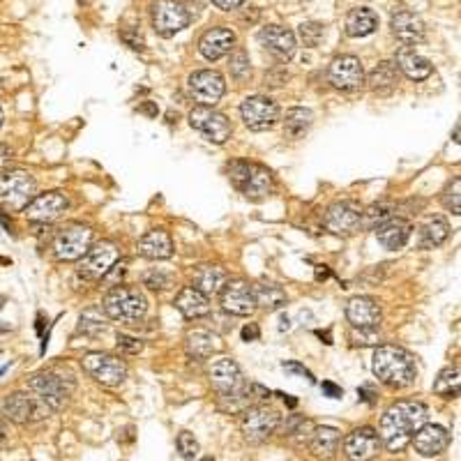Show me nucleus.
<instances>
[{
  "label": "nucleus",
  "mask_w": 461,
  "mask_h": 461,
  "mask_svg": "<svg viewBox=\"0 0 461 461\" xmlns=\"http://www.w3.org/2000/svg\"><path fill=\"white\" fill-rule=\"evenodd\" d=\"M189 90H192L194 100L199 102L201 107H215V104L224 97L226 83H224V76L219 72L199 69L189 76Z\"/></svg>",
  "instance_id": "dca6fc26"
},
{
  "label": "nucleus",
  "mask_w": 461,
  "mask_h": 461,
  "mask_svg": "<svg viewBox=\"0 0 461 461\" xmlns=\"http://www.w3.org/2000/svg\"><path fill=\"white\" fill-rule=\"evenodd\" d=\"M380 450V438L378 431L372 427H360V429L351 431L344 440V452L351 461H369L374 459Z\"/></svg>",
  "instance_id": "aec40b11"
},
{
  "label": "nucleus",
  "mask_w": 461,
  "mask_h": 461,
  "mask_svg": "<svg viewBox=\"0 0 461 461\" xmlns=\"http://www.w3.org/2000/svg\"><path fill=\"white\" fill-rule=\"evenodd\" d=\"M226 281L228 275L222 266H201L194 272V288H199L203 295H217Z\"/></svg>",
  "instance_id": "473e14b6"
},
{
  "label": "nucleus",
  "mask_w": 461,
  "mask_h": 461,
  "mask_svg": "<svg viewBox=\"0 0 461 461\" xmlns=\"http://www.w3.org/2000/svg\"><path fill=\"white\" fill-rule=\"evenodd\" d=\"M8 440H10V427L0 420V445H5Z\"/></svg>",
  "instance_id": "13d9d810"
},
{
  "label": "nucleus",
  "mask_w": 461,
  "mask_h": 461,
  "mask_svg": "<svg viewBox=\"0 0 461 461\" xmlns=\"http://www.w3.org/2000/svg\"><path fill=\"white\" fill-rule=\"evenodd\" d=\"M328 76H330V83L334 88L353 92L360 90L362 83H365V67H362V63L355 56H337L330 63Z\"/></svg>",
  "instance_id": "2eb2a0df"
},
{
  "label": "nucleus",
  "mask_w": 461,
  "mask_h": 461,
  "mask_svg": "<svg viewBox=\"0 0 461 461\" xmlns=\"http://www.w3.org/2000/svg\"><path fill=\"white\" fill-rule=\"evenodd\" d=\"M171 281H173V277L160 268L150 270V272H146V277H143V284L148 288H153V291H164V288L171 286Z\"/></svg>",
  "instance_id": "a18cd8bd"
},
{
  "label": "nucleus",
  "mask_w": 461,
  "mask_h": 461,
  "mask_svg": "<svg viewBox=\"0 0 461 461\" xmlns=\"http://www.w3.org/2000/svg\"><path fill=\"white\" fill-rule=\"evenodd\" d=\"M240 114H242V120H245V125L252 131L272 129L275 122L279 120V107H277V102L263 95L247 97L240 107Z\"/></svg>",
  "instance_id": "ddd939ff"
},
{
  "label": "nucleus",
  "mask_w": 461,
  "mask_h": 461,
  "mask_svg": "<svg viewBox=\"0 0 461 461\" xmlns=\"http://www.w3.org/2000/svg\"><path fill=\"white\" fill-rule=\"evenodd\" d=\"M224 312L233 316H252L256 312L254 288L245 279H228L219 291Z\"/></svg>",
  "instance_id": "4468645a"
},
{
  "label": "nucleus",
  "mask_w": 461,
  "mask_h": 461,
  "mask_svg": "<svg viewBox=\"0 0 461 461\" xmlns=\"http://www.w3.org/2000/svg\"><path fill=\"white\" fill-rule=\"evenodd\" d=\"M118 351L127 355H138L143 351V344L134 337H127V334H118Z\"/></svg>",
  "instance_id": "09e8293b"
},
{
  "label": "nucleus",
  "mask_w": 461,
  "mask_h": 461,
  "mask_svg": "<svg viewBox=\"0 0 461 461\" xmlns=\"http://www.w3.org/2000/svg\"><path fill=\"white\" fill-rule=\"evenodd\" d=\"M118 256H120V252H118L116 242L111 240H102L97 242V245H90V249L81 259V266H78V275L90 281L102 279V277L116 266Z\"/></svg>",
  "instance_id": "9b49d317"
},
{
  "label": "nucleus",
  "mask_w": 461,
  "mask_h": 461,
  "mask_svg": "<svg viewBox=\"0 0 461 461\" xmlns=\"http://www.w3.org/2000/svg\"><path fill=\"white\" fill-rule=\"evenodd\" d=\"M275 192V175L272 171H268L261 164H249V178L247 184L242 189V194L252 201H261Z\"/></svg>",
  "instance_id": "cd10ccee"
},
{
  "label": "nucleus",
  "mask_w": 461,
  "mask_h": 461,
  "mask_svg": "<svg viewBox=\"0 0 461 461\" xmlns=\"http://www.w3.org/2000/svg\"><path fill=\"white\" fill-rule=\"evenodd\" d=\"M228 72L235 81H245L252 74V63H249V56L245 49H235L228 58Z\"/></svg>",
  "instance_id": "a19ab883"
},
{
  "label": "nucleus",
  "mask_w": 461,
  "mask_h": 461,
  "mask_svg": "<svg viewBox=\"0 0 461 461\" xmlns=\"http://www.w3.org/2000/svg\"><path fill=\"white\" fill-rule=\"evenodd\" d=\"M72 387H74V383H65L54 372H39L28 380V392L42 401L44 406H49L51 411H61L67 404Z\"/></svg>",
  "instance_id": "0eeeda50"
},
{
  "label": "nucleus",
  "mask_w": 461,
  "mask_h": 461,
  "mask_svg": "<svg viewBox=\"0 0 461 461\" xmlns=\"http://www.w3.org/2000/svg\"><path fill=\"white\" fill-rule=\"evenodd\" d=\"M252 288H254L256 307L268 309V312H277V309H281L286 305V293H284V288H281V286H277V284H256Z\"/></svg>",
  "instance_id": "c9c22d12"
},
{
  "label": "nucleus",
  "mask_w": 461,
  "mask_h": 461,
  "mask_svg": "<svg viewBox=\"0 0 461 461\" xmlns=\"http://www.w3.org/2000/svg\"><path fill=\"white\" fill-rule=\"evenodd\" d=\"M189 21H192V17L178 0H157L153 5V28L157 35L173 37L187 28Z\"/></svg>",
  "instance_id": "9d476101"
},
{
  "label": "nucleus",
  "mask_w": 461,
  "mask_h": 461,
  "mask_svg": "<svg viewBox=\"0 0 461 461\" xmlns=\"http://www.w3.org/2000/svg\"><path fill=\"white\" fill-rule=\"evenodd\" d=\"M189 125L201 131L203 136L208 138V141L217 143V146H222V143H226L231 138V122L228 118L219 114L215 107H194L192 114H189Z\"/></svg>",
  "instance_id": "1a4fd4ad"
},
{
  "label": "nucleus",
  "mask_w": 461,
  "mask_h": 461,
  "mask_svg": "<svg viewBox=\"0 0 461 461\" xmlns=\"http://www.w3.org/2000/svg\"><path fill=\"white\" fill-rule=\"evenodd\" d=\"M247 0H213V5H217L219 10H224V12H231V10H238V8H242Z\"/></svg>",
  "instance_id": "5fc2aeb1"
},
{
  "label": "nucleus",
  "mask_w": 461,
  "mask_h": 461,
  "mask_svg": "<svg viewBox=\"0 0 461 461\" xmlns=\"http://www.w3.org/2000/svg\"><path fill=\"white\" fill-rule=\"evenodd\" d=\"M312 122H314V116L309 109H302V107L288 109L286 118H284V134L288 138H300L309 127H312Z\"/></svg>",
  "instance_id": "e433bc0d"
},
{
  "label": "nucleus",
  "mask_w": 461,
  "mask_h": 461,
  "mask_svg": "<svg viewBox=\"0 0 461 461\" xmlns=\"http://www.w3.org/2000/svg\"><path fill=\"white\" fill-rule=\"evenodd\" d=\"M392 217V206H387V203H374V206H369L362 210L360 215V226L372 231V228H378L380 224L387 222Z\"/></svg>",
  "instance_id": "ea45409f"
},
{
  "label": "nucleus",
  "mask_w": 461,
  "mask_h": 461,
  "mask_svg": "<svg viewBox=\"0 0 461 461\" xmlns=\"http://www.w3.org/2000/svg\"><path fill=\"white\" fill-rule=\"evenodd\" d=\"M235 46V32L228 28H213L201 37L199 51L206 61H219L226 54H231Z\"/></svg>",
  "instance_id": "b1692460"
},
{
  "label": "nucleus",
  "mask_w": 461,
  "mask_h": 461,
  "mask_svg": "<svg viewBox=\"0 0 461 461\" xmlns=\"http://www.w3.org/2000/svg\"><path fill=\"white\" fill-rule=\"evenodd\" d=\"M380 332L378 328H353L351 330V341L355 346H376L380 344Z\"/></svg>",
  "instance_id": "79ce46f5"
},
{
  "label": "nucleus",
  "mask_w": 461,
  "mask_h": 461,
  "mask_svg": "<svg viewBox=\"0 0 461 461\" xmlns=\"http://www.w3.org/2000/svg\"><path fill=\"white\" fill-rule=\"evenodd\" d=\"M104 312L109 319L120 323H136L148 312V300L134 286H114L104 295Z\"/></svg>",
  "instance_id": "7ed1b4c3"
},
{
  "label": "nucleus",
  "mask_w": 461,
  "mask_h": 461,
  "mask_svg": "<svg viewBox=\"0 0 461 461\" xmlns=\"http://www.w3.org/2000/svg\"><path fill=\"white\" fill-rule=\"evenodd\" d=\"M411 443L415 445V450L422 454V457H438V454L445 452L447 445H450V433H447L445 427L425 422L413 433Z\"/></svg>",
  "instance_id": "412c9836"
},
{
  "label": "nucleus",
  "mask_w": 461,
  "mask_h": 461,
  "mask_svg": "<svg viewBox=\"0 0 461 461\" xmlns=\"http://www.w3.org/2000/svg\"><path fill=\"white\" fill-rule=\"evenodd\" d=\"M247 178H249V162H231L228 164V180L233 184L238 192H242L247 184Z\"/></svg>",
  "instance_id": "37998d69"
},
{
  "label": "nucleus",
  "mask_w": 461,
  "mask_h": 461,
  "mask_svg": "<svg viewBox=\"0 0 461 461\" xmlns=\"http://www.w3.org/2000/svg\"><path fill=\"white\" fill-rule=\"evenodd\" d=\"M37 196V184L25 171H10L0 178V203L10 213H23L25 206Z\"/></svg>",
  "instance_id": "20e7f679"
},
{
  "label": "nucleus",
  "mask_w": 461,
  "mask_h": 461,
  "mask_svg": "<svg viewBox=\"0 0 461 461\" xmlns=\"http://www.w3.org/2000/svg\"><path fill=\"white\" fill-rule=\"evenodd\" d=\"M3 120H5V116H3V109H0V127H3Z\"/></svg>",
  "instance_id": "0e129e2a"
},
{
  "label": "nucleus",
  "mask_w": 461,
  "mask_h": 461,
  "mask_svg": "<svg viewBox=\"0 0 461 461\" xmlns=\"http://www.w3.org/2000/svg\"><path fill=\"white\" fill-rule=\"evenodd\" d=\"M175 445H178V452H180L182 459H194L196 454H199V440H196L194 433H189V431L178 433Z\"/></svg>",
  "instance_id": "c03bdc74"
},
{
  "label": "nucleus",
  "mask_w": 461,
  "mask_h": 461,
  "mask_svg": "<svg viewBox=\"0 0 461 461\" xmlns=\"http://www.w3.org/2000/svg\"><path fill=\"white\" fill-rule=\"evenodd\" d=\"M300 37L305 46H319V42L323 39V25L316 21H307L300 25Z\"/></svg>",
  "instance_id": "de8ad7c7"
},
{
  "label": "nucleus",
  "mask_w": 461,
  "mask_h": 461,
  "mask_svg": "<svg viewBox=\"0 0 461 461\" xmlns=\"http://www.w3.org/2000/svg\"><path fill=\"white\" fill-rule=\"evenodd\" d=\"M374 374L380 383L390 387H408L418 378V367L415 358L406 348L394 344H380L374 353Z\"/></svg>",
  "instance_id": "f03ea898"
},
{
  "label": "nucleus",
  "mask_w": 461,
  "mask_h": 461,
  "mask_svg": "<svg viewBox=\"0 0 461 461\" xmlns=\"http://www.w3.org/2000/svg\"><path fill=\"white\" fill-rule=\"evenodd\" d=\"M201 461H215L213 457H206V459H201Z\"/></svg>",
  "instance_id": "69168bd1"
},
{
  "label": "nucleus",
  "mask_w": 461,
  "mask_h": 461,
  "mask_svg": "<svg viewBox=\"0 0 461 461\" xmlns=\"http://www.w3.org/2000/svg\"><path fill=\"white\" fill-rule=\"evenodd\" d=\"M286 78H288V74L284 69L277 74V72H270V74H266V85H272V88H279L281 83H286Z\"/></svg>",
  "instance_id": "603ef678"
},
{
  "label": "nucleus",
  "mask_w": 461,
  "mask_h": 461,
  "mask_svg": "<svg viewBox=\"0 0 461 461\" xmlns=\"http://www.w3.org/2000/svg\"><path fill=\"white\" fill-rule=\"evenodd\" d=\"M184 348H187V355L194 360H206L213 353H219L222 341L217 334L208 332V330H194L187 334L184 339Z\"/></svg>",
  "instance_id": "7c9ffc66"
},
{
  "label": "nucleus",
  "mask_w": 461,
  "mask_h": 461,
  "mask_svg": "<svg viewBox=\"0 0 461 461\" xmlns=\"http://www.w3.org/2000/svg\"><path fill=\"white\" fill-rule=\"evenodd\" d=\"M92 245V228L83 224H69L54 235L51 249L58 261H78Z\"/></svg>",
  "instance_id": "39448f33"
},
{
  "label": "nucleus",
  "mask_w": 461,
  "mask_h": 461,
  "mask_svg": "<svg viewBox=\"0 0 461 461\" xmlns=\"http://www.w3.org/2000/svg\"><path fill=\"white\" fill-rule=\"evenodd\" d=\"M284 401H286V404H288V406H291V408H293L295 404H298V401H295L293 397H288V394H286V397H284Z\"/></svg>",
  "instance_id": "680f3d73"
},
{
  "label": "nucleus",
  "mask_w": 461,
  "mask_h": 461,
  "mask_svg": "<svg viewBox=\"0 0 461 461\" xmlns=\"http://www.w3.org/2000/svg\"><path fill=\"white\" fill-rule=\"evenodd\" d=\"M378 28V17L369 8H355L346 17V35L348 37H367Z\"/></svg>",
  "instance_id": "f704fd0d"
},
{
  "label": "nucleus",
  "mask_w": 461,
  "mask_h": 461,
  "mask_svg": "<svg viewBox=\"0 0 461 461\" xmlns=\"http://www.w3.org/2000/svg\"><path fill=\"white\" fill-rule=\"evenodd\" d=\"M394 65H397V69L404 72L411 81H425V78H429L433 72L431 63L420 56L413 46H401L397 51V63Z\"/></svg>",
  "instance_id": "bb28decb"
},
{
  "label": "nucleus",
  "mask_w": 461,
  "mask_h": 461,
  "mask_svg": "<svg viewBox=\"0 0 461 461\" xmlns=\"http://www.w3.org/2000/svg\"><path fill=\"white\" fill-rule=\"evenodd\" d=\"M323 392H328V397H332V399H339V397H341V390H339V387H337V385H332V383H328V380H325V383H323Z\"/></svg>",
  "instance_id": "4d7b16f0"
},
{
  "label": "nucleus",
  "mask_w": 461,
  "mask_h": 461,
  "mask_svg": "<svg viewBox=\"0 0 461 461\" xmlns=\"http://www.w3.org/2000/svg\"><path fill=\"white\" fill-rule=\"evenodd\" d=\"M450 235V226H447L445 219L440 217H433L422 226V247H438L443 245Z\"/></svg>",
  "instance_id": "58836bf2"
},
{
  "label": "nucleus",
  "mask_w": 461,
  "mask_h": 461,
  "mask_svg": "<svg viewBox=\"0 0 461 461\" xmlns=\"http://www.w3.org/2000/svg\"><path fill=\"white\" fill-rule=\"evenodd\" d=\"M208 378H210V385H213L222 397L224 394H238L242 392V387H245L238 362L231 358H217L210 362Z\"/></svg>",
  "instance_id": "a211bd4d"
},
{
  "label": "nucleus",
  "mask_w": 461,
  "mask_h": 461,
  "mask_svg": "<svg viewBox=\"0 0 461 461\" xmlns=\"http://www.w3.org/2000/svg\"><path fill=\"white\" fill-rule=\"evenodd\" d=\"M5 302H8V298H5V295H0V312L5 309Z\"/></svg>",
  "instance_id": "e2e57ef3"
},
{
  "label": "nucleus",
  "mask_w": 461,
  "mask_h": 461,
  "mask_svg": "<svg viewBox=\"0 0 461 461\" xmlns=\"http://www.w3.org/2000/svg\"><path fill=\"white\" fill-rule=\"evenodd\" d=\"M81 367L90 374L97 383L107 385V387H116L120 385L125 378H127V365L116 358V355L109 353H88L83 355Z\"/></svg>",
  "instance_id": "6e6552de"
},
{
  "label": "nucleus",
  "mask_w": 461,
  "mask_h": 461,
  "mask_svg": "<svg viewBox=\"0 0 461 461\" xmlns=\"http://www.w3.org/2000/svg\"><path fill=\"white\" fill-rule=\"evenodd\" d=\"M0 374H3V369H0Z\"/></svg>",
  "instance_id": "338daca9"
},
{
  "label": "nucleus",
  "mask_w": 461,
  "mask_h": 461,
  "mask_svg": "<svg viewBox=\"0 0 461 461\" xmlns=\"http://www.w3.org/2000/svg\"><path fill=\"white\" fill-rule=\"evenodd\" d=\"M328 277H330V270H328V266H316V279L323 281V279H328Z\"/></svg>",
  "instance_id": "bf43d9fd"
},
{
  "label": "nucleus",
  "mask_w": 461,
  "mask_h": 461,
  "mask_svg": "<svg viewBox=\"0 0 461 461\" xmlns=\"http://www.w3.org/2000/svg\"><path fill=\"white\" fill-rule=\"evenodd\" d=\"M411 222L401 219V217H390L387 222H383L376 231L378 242L385 249H401L411 238Z\"/></svg>",
  "instance_id": "c85d7f7f"
},
{
  "label": "nucleus",
  "mask_w": 461,
  "mask_h": 461,
  "mask_svg": "<svg viewBox=\"0 0 461 461\" xmlns=\"http://www.w3.org/2000/svg\"><path fill=\"white\" fill-rule=\"evenodd\" d=\"M367 83H369V88H372L374 92H378V95H390V92H394V88L399 85L397 65L387 63V61L378 63L376 67L369 72Z\"/></svg>",
  "instance_id": "2f4dec72"
},
{
  "label": "nucleus",
  "mask_w": 461,
  "mask_h": 461,
  "mask_svg": "<svg viewBox=\"0 0 461 461\" xmlns=\"http://www.w3.org/2000/svg\"><path fill=\"white\" fill-rule=\"evenodd\" d=\"M443 206L450 210L452 215H459L461 213V180H459V178L450 184V187L445 189Z\"/></svg>",
  "instance_id": "49530a36"
},
{
  "label": "nucleus",
  "mask_w": 461,
  "mask_h": 461,
  "mask_svg": "<svg viewBox=\"0 0 461 461\" xmlns=\"http://www.w3.org/2000/svg\"><path fill=\"white\" fill-rule=\"evenodd\" d=\"M346 319L353 328H378L383 312L380 305L369 295H355L346 305Z\"/></svg>",
  "instance_id": "4be33fe9"
},
{
  "label": "nucleus",
  "mask_w": 461,
  "mask_h": 461,
  "mask_svg": "<svg viewBox=\"0 0 461 461\" xmlns=\"http://www.w3.org/2000/svg\"><path fill=\"white\" fill-rule=\"evenodd\" d=\"M259 42L279 61H288L295 54V35L284 25H268L259 32Z\"/></svg>",
  "instance_id": "5701e85b"
},
{
  "label": "nucleus",
  "mask_w": 461,
  "mask_h": 461,
  "mask_svg": "<svg viewBox=\"0 0 461 461\" xmlns=\"http://www.w3.org/2000/svg\"><path fill=\"white\" fill-rule=\"evenodd\" d=\"M69 208V199L67 194L63 192H46V194H37L28 206H25V217L28 222L35 224H51L61 217L65 210Z\"/></svg>",
  "instance_id": "f3484780"
},
{
  "label": "nucleus",
  "mask_w": 461,
  "mask_h": 461,
  "mask_svg": "<svg viewBox=\"0 0 461 461\" xmlns=\"http://www.w3.org/2000/svg\"><path fill=\"white\" fill-rule=\"evenodd\" d=\"M392 32L406 46L418 44L425 39V21L411 10H399L392 14Z\"/></svg>",
  "instance_id": "393cba45"
},
{
  "label": "nucleus",
  "mask_w": 461,
  "mask_h": 461,
  "mask_svg": "<svg viewBox=\"0 0 461 461\" xmlns=\"http://www.w3.org/2000/svg\"><path fill=\"white\" fill-rule=\"evenodd\" d=\"M122 39L131 46V49H136V51H143V49H146V42H143V37H141V35L136 37V35H131L129 30H125V32H122Z\"/></svg>",
  "instance_id": "3c124183"
},
{
  "label": "nucleus",
  "mask_w": 461,
  "mask_h": 461,
  "mask_svg": "<svg viewBox=\"0 0 461 461\" xmlns=\"http://www.w3.org/2000/svg\"><path fill=\"white\" fill-rule=\"evenodd\" d=\"M242 341H256L261 337V330H259V325L256 323H249V325H245L242 328Z\"/></svg>",
  "instance_id": "864d4df0"
},
{
  "label": "nucleus",
  "mask_w": 461,
  "mask_h": 461,
  "mask_svg": "<svg viewBox=\"0 0 461 461\" xmlns=\"http://www.w3.org/2000/svg\"><path fill=\"white\" fill-rule=\"evenodd\" d=\"M12 157H14V153H12V148L10 146H5V143H0V175L8 171V167H10V162H12Z\"/></svg>",
  "instance_id": "8fccbe9b"
},
{
  "label": "nucleus",
  "mask_w": 461,
  "mask_h": 461,
  "mask_svg": "<svg viewBox=\"0 0 461 461\" xmlns=\"http://www.w3.org/2000/svg\"><path fill=\"white\" fill-rule=\"evenodd\" d=\"M54 413L49 406L32 397L30 392H12L10 397L0 401V415L14 425H28L32 420H44Z\"/></svg>",
  "instance_id": "423d86ee"
},
{
  "label": "nucleus",
  "mask_w": 461,
  "mask_h": 461,
  "mask_svg": "<svg viewBox=\"0 0 461 461\" xmlns=\"http://www.w3.org/2000/svg\"><path fill=\"white\" fill-rule=\"evenodd\" d=\"M143 114H148V116H157V109H155L150 102H146V104H143Z\"/></svg>",
  "instance_id": "052dcab7"
},
{
  "label": "nucleus",
  "mask_w": 461,
  "mask_h": 461,
  "mask_svg": "<svg viewBox=\"0 0 461 461\" xmlns=\"http://www.w3.org/2000/svg\"><path fill=\"white\" fill-rule=\"evenodd\" d=\"M427 418H429V408L420 401H397L380 418V443L387 452H401L411 443L413 433L427 422Z\"/></svg>",
  "instance_id": "f257e3e1"
},
{
  "label": "nucleus",
  "mask_w": 461,
  "mask_h": 461,
  "mask_svg": "<svg viewBox=\"0 0 461 461\" xmlns=\"http://www.w3.org/2000/svg\"><path fill=\"white\" fill-rule=\"evenodd\" d=\"M281 422V415L275 408L268 406H252L245 411L242 418V433L252 443H263L277 431V427Z\"/></svg>",
  "instance_id": "f8f14e48"
},
{
  "label": "nucleus",
  "mask_w": 461,
  "mask_h": 461,
  "mask_svg": "<svg viewBox=\"0 0 461 461\" xmlns=\"http://www.w3.org/2000/svg\"><path fill=\"white\" fill-rule=\"evenodd\" d=\"M284 369H288V372H298V374H302L309 383H314V376H312V372L309 369H305L302 365H298V362H284Z\"/></svg>",
  "instance_id": "6e6d98bb"
},
{
  "label": "nucleus",
  "mask_w": 461,
  "mask_h": 461,
  "mask_svg": "<svg viewBox=\"0 0 461 461\" xmlns=\"http://www.w3.org/2000/svg\"><path fill=\"white\" fill-rule=\"evenodd\" d=\"M339 440L341 436L334 427H314L312 436H309V447H312L316 457L330 459L334 457V452H337Z\"/></svg>",
  "instance_id": "72a5a7b5"
},
{
  "label": "nucleus",
  "mask_w": 461,
  "mask_h": 461,
  "mask_svg": "<svg viewBox=\"0 0 461 461\" xmlns=\"http://www.w3.org/2000/svg\"><path fill=\"white\" fill-rule=\"evenodd\" d=\"M175 307L184 319H201V316L210 314V300L208 295H203L199 288L184 286L175 298Z\"/></svg>",
  "instance_id": "c756f323"
},
{
  "label": "nucleus",
  "mask_w": 461,
  "mask_h": 461,
  "mask_svg": "<svg viewBox=\"0 0 461 461\" xmlns=\"http://www.w3.org/2000/svg\"><path fill=\"white\" fill-rule=\"evenodd\" d=\"M433 392L443 399H457L459 397V369L447 367L438 374L436 383H433Z\"/></svg>",
  "instance_id": "4c0bfd02"
},
{
  "label": "nucleus",
  "mask_w": 461,
  "mask_h": 461,
  "mask_svg": "<svg viewBox=\"0 0 461 461\" xmlns=\"http://www.w3.org/2000/svg\"><path fill=\"white\" fill-rule=\"evenodd\" d=\"M138 254L150 261H164L173 254V240L164 228H153L138 240Z\"/></svg>",
  "instance_id": "a878e982"
},
{
  "label": "nucleus",
  "mask_w": 461,
  "mask_h": 461,
  "mask_svg": "<svg viewBox=\"0 0 461 461\" xmlns=\"http://www.w3.org/2000/svg\"><path fill=\"white\" fill-rule=\"evenodd\" d=\"M362 208L355 201H339L328 208L325 213V228L334 235H351L360 228Z\"/></svg>",
  "instance_id": "6ab92c4d"
}]
</instances>
